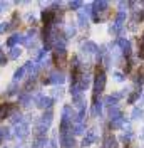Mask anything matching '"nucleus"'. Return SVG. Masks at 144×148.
Masks as SVG:
<instances>
[{
  "label": "nucleus",
  "instance_id": "nucleus-1",
  "mask_svg": "<svg viewBox=\"0 0 144 148\" xmlns=\"http://www.w3.org/2000/svg\"><path fill=\"white\" fill-rule=\"evenodd\" d=\"M104 88H106V73L97 69V73L94 76V103L97 101V96L104 91Z\"/></svg>",
  "mask_w": 144,
  "mask_h": 148
},
{
  "label": "nucleus",
  "instance_id": "nucleus-2",
  "mask_svg": "<svg viewBox=\"0 0 144 148\" xmlns=\"http://www.w3.org/2000/svg\"><path fill=\"white\" fill-rule=\"evenodd\" d=\"M54 62L57 67H64L65 62H67V52L65 49H57L54 52Z\"/></svg>",
  "mask_w": 144,
  "mask_h": 148
},
{
  "label": "nucleus",
  "instance_id": "nucleus-3",
  "mask_svg": "<svg viewBox=\"0 0 144 148\" xmlns=\"http://www.w3.org/2000/svg\"><path fill=\"white\" fill-rule=\"evenodd\" d=\"M55 17H57V14H55L52 9H45L44 12H42V20H44L45 27H49V25H52L54 24Z\"/></svg>",
  "mask_w": 144,
  "mask_h": 148
},
{
  "label": "nucleus",
  "instance_id": "nucleus-4",
  "mask_svg": "<svg viewBox=\"0 0 144 148\" xmlns=\"http://www.w3.org/2000/svg\"><path fill=\"white\" fill-rule=\"evenodd\" d=\"M107 7H109V3L106 2V0H99V2H94V3H92V9H94L92 15H97V14H104V12H109Z\"/></svg>",
  "mask_w": 144,
  "mask_h": 148
},
{
  "label": "nucleus",
  "instance_id": "nucleus-5",
  "mask_svg": "<svg viewBox=\"0 0 144 148\" xmlns=\"http://www.w3.org/2000/svg\"><path fill=\"white\" fill-rule=\"evenodd\" d=\"M60 147L62 148H75V141L69 133H60Z\"/></svg>",
  "mask_w": 144,
  "mask_h": 148
},
{
  "label": "nucleus",
  "instance_id": "nucleus-6",
  "mask_svg": "<svg viewBox=\"0 0 144 148\" xmlns=\"http://www.w3.org/2000/svg\"><path fill=\"white\" fill-rule=\"evenodd\" d=\"M32 67H34V64H32L30 61H29V62H25V64L22 66V67H18L17 71H15V74H14V79H15V81H18V79H22V77H24V74L27 73L29 69L32 71Z\"/></svg>",
  "mask_w": 144,
  "mask_h": 148
},
{
  "label": "nucleus",
  "instance_id": "nucleus-7",
  "mask_svg": "<svg viewBox=\"0 0 144 148\" xmlns=\"http://www.w3.org/2000/svg\"><path fill=\"white\" fill-rule=\"evenodd\" d=\"M90 14H92V9H90V7H86V10L79 14V25H81V27H87Z\"/></svg>",
  "mask_w": 144,
  "mask_h": 148
},
{
  "label": "nucleus",
  "instance_id": "nucleus-8",
  "mask_svg": "<svg viewBox=\"0 0 144 148\" xmlns=\"http://www.w3.org/2000/svg\"><path fill=\"white\" fill-rule=\"evenodd\" d=\"M14 111V104L9 103H2L0 104V120H5L7 116H10V113Z\"/></svg>",
  "mask_w": 144,
  "mask_h": 148
},
{
  "label": "nucleus",
  "instance_id": "nucleus-9",
  "mask_svg": "<svg viewBox=\"0 0 144 148\" xmlns=\"http://www.w3.org/2000/svg\"><path fill=\"white\" fill-rule=\"evenodd\" d=\"M49 81H50V84H62L65 81V76L60 71H54V73L49 76Z\"/></svg>",
  "mask_w": 144,
  "mask_h": 148
},
{
  "label": "nucleus",
  "instance_id": "nucleus-10",
  "mask_svg": "<svg viewBox=\"0 0 144 148\" xmlns=\"http://www.w3.org/2000/svg\"><path fill=\"white\" fill-rule=\"evenodd\" d=\"M37 106L42 108V110H49L52 106V99L47 98V96H37Z\"/></svg>",
  "mask_w": 144,
  "mask_h": 148
},
{
  "label": "nucleus",
  "instance_id": "nucleus-11",
  "mask_svg": "<svg viewBox=\"0 0 144 148\" xmlns=\"http://www.w3.org/2000/svg\"><path fill=\"white\" fill-rule=\"evenodd\" d=\"M24 40H25V36H22V34H14V36L7 40V46L14 49L15 44H24Z\"/></svg>",
  "mask_w": 144,
  "mask_h": 148
},
{
  "label": "nucleus",
  "instance_id": "nucleus-12",
  "mask_svg": "<svg viewBox=\"0 0 144 148\" xmlns=\"http://www.w3.org/2000/svg\"><path fill=\"white\" fill-rule=\"evenodd\" d=\"M96 141V131L94 130H90L89 133H86V136H84V140H82V147H90L92 143Z\"/></svg>",
  "mask_w": 144,
  "mask_h": 148
},
{
  "label": "nucleus",
  "instance_id": "nucleus-13",
  "mask_svg": "<svg viewBox=\"0 0 144 148\" xmlns=\"http://www.w3.org/2000/svg\"><path fill=\"white\" fill-rule=\"evenodd\" d=\"M101 148H117V140L112 135H106V138L102 141V147Z\"/></svg>",
  "mask_w": 144,
  "mask_h": 148
},
{
  "label": "nucleus",
  "instance_id": "nucleus-14",
  "mask_svg": "<svg viewBox=\"0 0 144 148\" xmlns=\"http://www.w3.org/2000/svg\"><path fill=\"white\" fill-rule=\"evenodd\" d=\"M117 46L121 47V51H122L126 56L131 54V44H129V40H127V39H122V37H121V39H117Z\"/></svg>",
  "mask_w": 144,
  "mask_h": 148
},
{
  "label": "nucleus",
  "instance_id": "nucleus-15",
  "mask_svg": "<svg viewBox=\"0 0 144 148\" xmlns=\"http://www.w3.org/2000/svg\"><path fill=\"white\" fill-rule=\"evenodd\" d=\"M15 135H17L18 138H25V136L29 135V126L25 125V123L17 125V126H15Z\"/></svg>",
  "mask_w": 144,
  "mask_h": 148
},
{
  "label": "nucleus",
  "instance_id": "nucleus-16",
  "mask_svg": "<svg viewBox=\"0 0 144 148\" xmlns=\"http://www.w3.org/2000/svg\"><path fill=\"white\" fill-rule=\"evenodd\" d=\"M121 98H122V91L116 92V94H111V96H107V98H106V104H107V106H116L117 101H119Z\"/></svg>",
  "mask_w": 144,
  "mask_h": 148
},
{
  "label": "nucleus",
  "instance_id": "nucleus-17",
  "mask_svg": "<svg viewBox=\"0 0 144 148\" xmlns=\"http://www.w3.org/2000/svg\"><path fill=\"white\" fill-rule=\"evenodd\" d=\"M82 51H84L86 54H96V52L99 51V47L96 46L94 42H86V44H82Z\"/></svg>",
  "mask_w": 144,
  "mask_h": 148
},
{
  "label": "nucleus",
  "instance_id": "nucleus-18",
  "mask_svg": "<svg viewBox=\"0 0 144 148\" xmlns=\"http://www.w3.org/2000/svg\"><path fill=\"white\" fill-rule=\"evenodd\" d=\"M109 116H111V121H114V120L122 118V113H121V110H119L117 106H111V108H109Z\"/></svg>",
  "mask_w": 144,
  "mask_h": 148
},
{
  "label": "nucleus",
  "instance_id": "nucleus-19",
  "mask_svg": "<svg viewBox=\"0 0 144 148\" xmlns=\"http://www.w3.org/2000/svg\"><path fill=\"white\" fill-rule=\"evenodd\" d=\"M50 123H52V111H47V113H44V116L40 118V125L45 126V128H49Z\"/></svg>",
  "mask_w": 144,
  "mask_h": 148
},
{
  "label": "nucleus",
  "instance_id": "nucleus-20",
  "mask_svg": "<svg viewBox=\"0 0 144 148\" xmlns=\"http://www.w3.org/2000/svg\"><path fill=\"white\" fill-rule=\"evenodd\" d=\"M47 145V140H45L44 135H37L35 141H34V148H44Z\"/></svg>",
  "mask_w": 144,
  "mask_h": 148
},
{
  "label": "nucleus",
  "instance_id": "nucleus-21",
  "mask_svg": "<svg viewBox=\"0 0 144 148\" xmlns=\"http://www.w3.org/2000/svg\"><path fill=\"white\" fill-rule=\"evenodd\" d=\"M30 99H32V96H30L29 92H22V94L18 96V101H20L22 106H27L29 103H30Z\"/></svg>",
  "mask_w": 144,
  "mask_h": 148
},
{
  "label": "nucleus",
  "instance_id": "nucleus-22",
  "mask_svg": "<svg viewBox=\"0 0 144 148\" xmlns=\"http://www.w3.org/2000/svg\"><path fill=\"white\" fill-rule=\"evenodd\" d=\"M126 20V10H119V14H117V17H116V24H119V25H122V22Z\"/></svg>",
  "mask_w": 144,
  "mask_h": 148
},
{
  "label": "nucleus",
  "instance_id": "nucleus-23",
  "mask_svg": "<svg viewBox=\"0 0 144 148\" xmlns=\"http://www.w3.org/2000/svg\"><path fill=\"white\" fill-rule=\"evenodd\" d=\"M72 131H74L75 135H82V133L86 131V128H84V125H82V123H75V125H74V128H72Z\"/></svg>",
  "mask_w": 144,
  "mask_h": 148
},
{
  "label": "nucleus",
  "instance_id": "nucleus-24",
  "mask_svg": "<svg viewBox=\"0 0 144 148\" xmlns=\"http://www.w3.org/2000/svg\"><path fill=\"white\" fill-rule=\"evenodd\" d=\"M101 113H102V104H101V103H94V106H92V114H94V116H97V114H101Z\"/></svg>",
  "mask_w": 144,
  "mask_h": 148
},
{
  "label": "nucleus",
  "instance_id": "nucleus-25",
  "mask_svg": "<svg viewBox=\"0 0 144 148\" xmlns=\"http://www.w3.org/2000/svg\"><path fill=\"white\" fill-rule=\"evenodd\" d=\"M134 81H136V84H139V86L144 83V67H141V74H136Z\"/></svg>",
  "mask_w": 144,
  "mask_h": 148
},
{
  "label": "nucleus",
  "instance_id": "nucleus-26",
  "mask_svg": "<svg viewBox=\"0 0 144 148\" xmlns=\"http://www.w3.org/2000/svg\"><path fill=\"white\" fill-rule=\"evenodd\" d=\"M20 54H22V51H20L18 47H14V49L10 51V59H17Z\"/></svg>",
  "mask_w": 144,
  "mask_h": 148
},
{
  "label": "nucleus",
  "instance_id": "nucleus-27",
  "mask_svg": "<svg viewBox=\"0 0 144 148\" xmlns=\"http://www.w3.org/2000/svg\"><path fill=\"white\" fill-rule=\"evenodd\" d=\"M121 29H122V25H119V24H116V22H114V24L111 25V29H109V30H111V34H117Z\"/></svg>",
  "mask_w": 144,
  "mask_h": 148
},
{
  "label": "nucleus",
  "instance_id": "nucleus-28",
  "mask_svg": "<svg viewBox=\"0 0 144 148\" xmlns=\"http://www.w3.org/2000/svg\"><path fill=\"white\" fill-rule=\"evenodd\" d=\"M131 138H132V133H124V135H122V143H126V145H129V143H131Z\"/></svg>",
  "mask_w": 144,
  "mask_h": 148
},
{
  "label": "nucleus",
  "instance_id": "nucleus-29",
  "mask_svg": "<svg viewBox=\"0 0 144 148\" xmlns=\"http://www.w3.org/2000/svg\"><path fill=\"white\" fill-rule=\"evenodd\" d=\"M139 96H141V92H139V91H136L134 94H131V96H129V103H131V104L136 103L137 99H139Z\"/></svg>",
  "mask_w": 144,
  "mask_h": 148
},
{
  "label": "nucleus",
  "instance_id": "nucleus-30",
  "mask_svg": "<svg viewBox=\"0 0 144 148\" xmlns=\"http://www.w3.org/2000/svg\"><path fill=\"white\" fill-rule=\"evenodd\" d=\"M122 118H119V120H114V121H111V128H119L121 125H122Z\"/></svg>",
  "mask_w": 144,
  "mask_h": 148
},
{
  "label": "nucleus",
  "instance_id": "nucleus-31",
  "mask_svg": "<svg viewBox=\"0 0 144 148\" xmlns=\"http://www.w3.org/2000/svg\"><path fill=\"white\" fill-rule=\"evenodd\" d=\"M2 130V135H3V140H9L12 138V135H10V130L9 128H0Z\"/></svg>",
  "mask_w": 144,
  "mask_h": 148
},
{
  "label": "nucleus",
  "instance_id": "nucleus-32",
  "mask_svg": "<svg viewBox=\"0 0 144 148\" xmlns=\"http://www.w3.org/2000/svg\"><path fill=\"white\" fill-rule=\"evenodd\" d=\"M9 27H10L9 22H0V34H3L5 30H9Z\"/></svg>",
  "mask_w": 144,
  "mask_h": 148
},
{
  "label": "nucleus",
  "instance_id": "nucleus-33",
  "mask_svg": "<svg viewBox=\"0 0 144 148\" xmlns=\"http://www.w3.org/2000/svg\"><path fill=\"white\" fill-rule=\"evenodd\" d=\"M139 116H143V110L136 108V110L132 111V120H136V118H139Z\"/></svg>",
  "mask_w": 144,
  "mask_h": 148
},
{
  "label": "nucleus",
  "instance_id": "nucleus-34",
  "mask_svg": "<svg viewBox=\"0 0 144 148\" xmlns=\"http://www.w3.org/2000/svg\"><path fill=\"white\" fill-rule=\"evenodd\" d=\"M69 5H71V9H79V7H82V2H79V0H75V2H71V3H69Z\"/></svg>",
  "mask_w": 144,
  "mask_h": 148
},
{
  "label": "nucleus",
  "instance_id": "nucleus-35",
  "mask_svg": "<svg viewBox=\"0 0 144 148\" xmlns=\"http://www.w3.org/2000/svg\"><path fill=\"white\" fill-rule=\"evenodd\" d=\"M5 62H7V57L3 52H0V66H5Z\"/></svg>",
  "mask_w": 144,
  "mask_h": 148
},
{
  "label": "nucleus",
  "instance_id": "nucleus-36",
  "mask_svg": "<svg viewBox=\"0 0 144 148\" xmlns=\"http://www.w3.org/2000/svg\"><path fill=\"white\" fill-rule=\"evenodd\" d=\"M114 77H116V81H122V79H124V74H121V73H114Z\"/></svg>",
  "mask_w": 144,
  "mask_h": 148
},
{
  "label": "nucleus",
  "instance_id": "nucleus-37",
  "mask_svg": "<svg viewBox=\"0 0 144 148\" xmlns=\"http://www.w3.org/2000/svg\"><path fill=\"white\" fill-rule=\"evenodd\" d=\"M74 34H75V29H74V27L67 29V36H74Z\"/></svg>",
  "mask_w": 144,
  "mask_h": 148
},
{
  "label": "nucleus",
  "instance_id": "nucleus-38",
  "mask_svg": "<svg viewBox=\"0 0 144 148\" xmlns=\"http://www.w3.org/2000/svg\"><path fill=\"white\" fill-rule=\"evenodd\" d=\"M7 94H9V96H12V94H15V86H12V88H10L9 91H7Z\"/></svg>",
  "mask_w": 144,
  "mask_h": 148
},
{
  "label": "nucleus",
  "instance_id": "nucleus-39",
  "mask_svg": "<svg viewBox=\"0 0 144 148\" xmlns=\"http://www.w3.org/2000/svg\"><path fill=\"white\" fill-rule=\"evenodd\" d=\"M5 7H7V3H5V2H0V14L5 10Z\"/></svg>",
  "mask_w": 144,
  "mask_h": 148
},
{
  "label": "nucleus",
  "instance_id": "nucleus-40",
  "mask_svg": "<svg viewBox=\"0 0 144 148\" xmlns=\"http://www.w3.org/2000/svg\"><path fill=\"white\" fill-rule=\"evenodd\" d=\"M137 20H144V10H141V14H137Z\"/></svg>",
  "mask_w": 144,
  "mask_h": 148
},
{
  "label": "nucleus",
  "instance_id": "nucleus-41",
  "mask_svg": "<svg viewBox=\"0 0 144 148\" xmlns=\"http://www.w3.org/2000/svg\"><path fill=\"white\" fill-rule=\"evenodd\" d=\"M139 46H141V49H144V34H143V37L139 39Z\"/></svg>",
  "mask_w": 144,
  "mask_h": 148
},
{
  "label": "nucleus",
  "instance_id": "nucleus-42",
  "mask_svg": "<svg viewBox=\"0 0 144 148\" xmlns=\"http://www.w3.org/2000/svg\"><path fill=\"white\" fill-rule=\"evenodd\" d=\"M139 57H144V49H141V51H139Z\"/></svg>",
  "mask_w": 144,
  "mask_h": 148
},
{
  "label": "nucleus",
  "instance_id": "nucleus-43",
  "mask_svg": "<svg viewBox=\"0 0 144 148\" xmlns=\"http://www.w3.org/2000/svg\"><path fill=\"white\" fill-rule=\"evenodd\" d=\"M3 141V135H2V130H0V143Z\"/></svg>",
  "mask_w": 144,
  "mask_h": 148
}]
</instances>
